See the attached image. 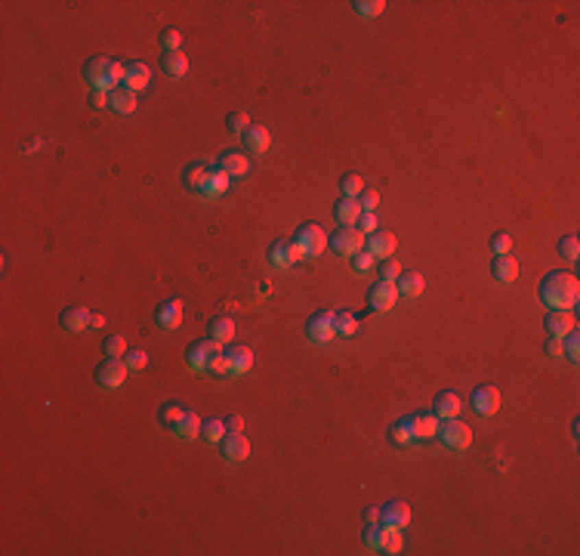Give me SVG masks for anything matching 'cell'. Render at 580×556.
Returning <instances> with one entry per match:
<instances>
[{
    "label": "cell",
    "mask_w": 580,
    "mask_h": 556,
    "mask_svg": "<svg viewBox=\"0 0 580 556\" xmlns=\"http://www.w3.org/2000/svg\"><path fill=\"white\" fill-rule=\"evenodd\" d=\"M540 300L549 309H574L580 300V281L574 272H549L540 281Z\"/></svg>",
    "instance_id": "cell-1"
},
{
    "label": "cell",
    "mask_w": 580,
    "mask_h": 556,
    "mask_svg": "<svg viewBox=\"0 0 580 556\" xmlns=\"http://www.w3.org/2000/svg\"><path fill=\"white\" fill-rule=\"evenodd\" d=\"M293 241H296V247L302 251V257H318V253L327 247V235H324V229H321L318 222H302V226L296 229Z\"/></svg>",
    "instance_id": "cell-2"
},
{
    "label": "cell",
    "mask_w": 580,
    "mask_h": 556,
    "mask_svg": "<svg viewBox=\"0 0 580 556\" xmlns=\"http://www.w3.org/2000/svg\"><path fill=\"white\" fill-rule=\"evenodd\" d=\"M306 334L312 343H330L337 337V312L333 309H321L306 321Z\"/></svg>",
    "instance_id": "cell-3"
},
{
    "label": "cell",
    "mask_w": 580,
    "mask_h": 556,
    "mask_svg": "<svg viewBox=\"0 0 580 556\" xmlns=\"http://www.w3.org/2000/svg\"><path fill=\"white\" fill-rule=\"evenodd\" d=\"M438 439H442L448 448L463 451V448L472 445V430H469L463 420H457V417H444V424H438Z\"/></svg>",
    "instance_id": "cell-4"
},
{
    "label": "cell",
    "mask_w": 580,
    "mask_h": 556,
    "mask_svg": "<svg viewBox=\"0 0 580 556\" xmlns=\"http://www.w3.org/2000/svg\"><path fill=\"white\" fill-rule=\"evenodd\" d=\"M222 343L219 340H213V337H207V340H195V343L185 349V362L191 364V368H197V371H207V364L213 362L216 356H222Z\"/></svg>",
    "instance_id": "cell-5"
},
{
    "label": "cell",
    "mask_w": 580,
    "mask_h": 556,
    "mask_svg": "<svg viewBox=\"0 0 580 556\" xmlns=\"http://www.w3.org/2000/svg\"><path fill=\"white\" fill-rule=\"evenodd\" d=\"M327 244L339 253V257H352V253L364 251V232L355 226H346V229H337L333 238H327Z\"/></svg>",
    "instance_id": "cell-6"
},
{
    "label": "cell",
    "mask_w": 580,
    "mask_h": 556,
    "mask_svg": "<svg viewBox=\"0 0 580 556\" xmlns=\"http://www.w3.org/2000/svg\"><path fill=\"white\" fill-rule=\"evenodd\" d=\"M269 259L278 269H290L293 263L302 259V251L296 247L293 238H278V241H271V247H269Z\"/></svg>",
    "instance_id": "cell-7"
},
{
    "label": "cell",
    "mask_w": 580,
    "mask_h": 556,
    "mask_svg": "<svg viewBox=\"0 0 580 556\" xmlns=\"http://www.w3.org/2000/svg\"><path fill=\"white\" fill-rule=\"evenodd\" d=\"M127 374H130V368H127V362H123V358H105V362L96 368V380L102 383L105 389L123 386Z\"/></svg>",
    "instance_id": "cell-8"
},
{
    "label": "cell",
    "mask_w": 580,
    "mask_h": 556,
    "mask_svg": "<svg viewBox=\"0 0 580 556\" xmlns=\"http://www.w3.org/2000/svg\"><path fill=\"white\" fill-rule=\"evenodd\" d=\"M472 408L481 414V417H491V414L500 411V389L494 383H481L472 393Z\"/></svg>",
    "instance_id": "cell-9"
},
{
    "label": "cell",
    "mask_w": 580,
    "mask_h": 556,
    "mask_svg": "<svg viewBox=\"0 0 580 556\" xmlns=\"http://www.w3.org/2000/svg\"><path fill=\"white\" fill-rule=\"evenodd\" d=\"M395 300H398L395 281H376L367 294V306L374 309V312H389V309L395 306Z\"/></svg>",
    "instance_id": "cell-10"
},
{
    "label": "cell",
    "mask_w": 580,
    "mask_h": 556,
    "mask_svg": "<svg viewBox=\"0 0 580 556\" xmlns=\"http://www.w3.org/2000/svg\"><path fill=\"white\" fill-rule=\"evenodd\" d=\"M154 321H158V327H164V331H176V327L182 325V300H179V297H170V300L158 303Z\"/></svg>",
    "instance_id": "cell-11"
},
{
    "label": "cell",
    "mask_w": 580,
    "mask_h": 556,
    "mask_svg": "<svg viewBox=\"0 0 580 556\" xmlns=\"http://www.w3.org/2000/svg\"><path fill=\"white\" fill-rule=\"evenodd\" d=\"M411 507H407V500H389L386 507L380 510V522L389 525V529H404V525H411Z\"/></svg>",
    "instance_id": "cell-12"
},
{
    "label": "cell",
    "mask_w": 580,
    "mask_h": 556,
    "mask_svg": "<svg viewBox=\"0 0 580 556\" xmlns=\"http://www.w3.org/2000/svg\"><path fill=\"white\" fill-rule=\"evenodd\" d=\"M543 327H546L553 337H565V334H571L574 327H577V321H574L571 309H549V315L543 318Z\"/></svg>",
    "instance_id": "cell-13"
},
{
    "label": "cell",
    "mask_w": 580,
    "mask_h": 556,
    "mask_svg": "<svg viewBox=\"0 0 580 556\" xmlns=\"http://www.w3.org/2000/svg\"><path fill=\"white\" fill-rule=\"evenodd\" d=\"M219 445H222V457L226 461H247L250 457V442H247L244 432H226Z\"/></svg>",
    "instance_id": "cell-14"
},
{
    "label": "cell",
    "mask_w": 580,
    "mask_h": 556,
    "mask_svg": "<svg viewBox=\"0 0 580 556\" xmlns=\"http://www.w3.org/2000/svg\"><path fill=\"white\" fill-rule=\"evenodd\" d=\"M395 235L386 232V229H376V232L367 235V251L374 253V259H389L395 253Z\"/></svg>",
    "instance_id": "cell-15"
},
{
    "label": "cell",
    "mask_w": 580,
    "mask_h": 556,
    "mask_svg": "<svg viewBox=\"0 0 580 556\" xmlns=\"http://www.w3.org/2000/svg\"><path fill=\"white\" fill-rule=\"evenodd\" d=\"M105 78H108V59H105V56H93V59L84 65V80L93 86V90H108Z\"/></svg>",
    "instance_id": "cell-16"
},
{
    "label": "cell",
    "mask_w": 580,
    "mask_h": 556,
    "mask_svg": "<svg viewBox=\"0 0 580 556\" xmlns=\"http://www.w3.org/2000/svg\"><path fill=\"white\" fill-rule=\"evenodd\" d=\"M491 275L497 278V281H503V284L516 281V278H518V263H516V257H512V253H494V259H491Z\"/></svg>",
    "instance_id": "cell-17"
},
{
    "label": "cell",
    "mask_w": 580,
    "mask_h": 556,
    "mask_svg": "<svg viewBox=\"0 0 580 556\" xmlns=\"http://www.w3.org/2000/svg\"><path fill=\"white\" fill-rule=\"evenodd\" d=\"M90 309L86 306H68L62 309L59 315V325L65 327V331H90Z\"/></svg>",
    "instance_id": "cell-18"
},
{
    "label": "cell",
    "mask_w": 580,
    "mask_h": 556,
    "mask_svg": "<svg viewBox=\"0 0 580 556\" xmlns=\"http://www.w3.org/2000/svg\"><path fill=\"white\" fill-rule=\"evenodd\" d=\"M226 358H228V374L238 377V374H247L253 368V349L250 346H232L226 349Z\"/></svg>",
    "instance_id": "cell-19"
},
{
    "label": "cell",
    "mask_w": 580,
    "mask_h": 556,
    "mask_svg": "<svg viewBox=\"0 0 580 556\" xmlns=\"http://www.w3.org/2000/svg\"><path fill=\"white\" fill-rule=\"evenodd\" d=\"M152 84V68L145 65V62H127V78H123V86L133 93L145 90V86Z\"/></svg>",
    "instance_id": "cell-20"
},
{
    "label": "cell",
    "mask_w": 580,
    "mask_h": 556,
    "mask_svg": "<svg viewBox=\"0 0 580 556\" xmlns=\"http://www.w3.org/2000/svg\"><path fill=\"white\" fill-rule=\"evenodd\" d=\"M136 93L133 90H127V86H114V90L108 93V108L111 111H117V115H133L136 111Z\"/></svg>",
    "instance_id": "cell-21"
},
{
    "label": "cell",
    "mask_w": 580,
    "mask_h": 556,
    "mask_svg": "<svg viewBox=\"0 0 580 556\" xmlns=\"http://www.w3.org/2000/svg\"><path fill=\"white\" fill-rule=\"evenodd\" d=\"M219 170H226L228 176H244L247 170H250V161H247V154H241L238 148H228V152L219 154Z\"/></svg>",
    "instance_id": "cell-22"
},
{
    "label": "cell",
    "mask_w": 580,
    "mask_h": 556,
    "mask_svg": "<svg viewBox=\"0 0 580 556\" xmlns=\"http://www.w3.org/2000/svg\"><path fill=\"white\" fill-rule=\"evenodd\" d=\"M438 424H442V420L435 417V411H417V414H411V426H413V436H417V439L438 436Z\"/></svg>",
    "instance_id": "cell-23"
},
{
    "label": "cell",
    "mask_w": 580,
    "mask_h": 556,
    "mask_svg": "<svg viewBox=\"0 0 580 556\" xmlns=\"http://www.w3.org/2000/svg\"><path fill=\"white\" fill-rule=\"evenodd\" d=\"M333 216H337L339 226H355L358 216H361V204H358V198H339L337 207H333Z\"/></svg>",
    "instance_id": "cell-24"
},
{
    "label": "cell",
    "mask_w": 580,
    "mask_h": 556,
    "mask_svg": "<svg viewBox=\"0 0 580 556\" xmlns=\"http://www.w3.org/2000/svg\"><path fill=\"white\" fill-rule=\"evenodd\" d=\"M460 408H463L460 395L450 393V389H444V393H438V395H435V417H438V420H444V417H457V414H460Z\"/></svg>",
    "instance_id": "cell-25"
},
{
    "label": "cell",
    "mask_w": 580,
    "mask_h": 556,
    "mask_svg": "<svg viewBox=\"0 0 580 556\" xmlns=\"http://www.w3.org/2000/svg\"><path fill=\"white\" fill-rule=\"evenodd\" d=\"M395 288H398V294H404V297H420L426 288V278L420 275V272H401V275L395 278Z\"/></svg>",
    "instance_id": "cell-26"
},
{
    "label": "cell",
    "mask_w": 580,
    "mask_h": 556,
    "mask_svg": "<svg viewBox=\"0 0 580 556\" xmlns=\"http://www.w3.org/2000/svg\"><path fill=\"white\" fill-rule=\"evenodd\" d=\"M160 68H164L167 74H173V78H182V74L189 71V56H185L182 49L164 53V56H160Z\"/></svg>",
    "instance_id": "cell-27"
},
{
    "label": "cell",
    "mask_w": 580,
    "mask_h": 556,
    "mask_svg": "<svg viewBox=\"0 0 580 556\" xmlns=\"http://www.w3.org/2000/svg\"><path fill=\"white\" fill-rule=\"evenodd\" d=\"M244 142H247L250 152H265V148L271 146V136H269V130H265L263 124H250L247 133H244Z\"/></svg>",
    "instance_id": "cell-28"
},
{
    "label": "cell",
    "mask_w": 580,
    "mask_h": 556,
    "mask_svg": "<svg viewBox=\"0 0 580 556\" xmlns=\"http://www.w3.org/2000/svg\"><path fill=\"white\" fill-rule=\"evenodd\" d=\"M207 327H210V337L219 340V343H228V340L234 337V321L228 318V315H213Z\"/></svg>",
    "instance_id": "cell-29"
},
{
    "label": "cell",
    "mask_w": 580,
    "mask_h": 556,
    "mask_svg": "<svg viewBox=\"0 0 580 556\" xmlns=\"http://www.w3.org/2000/svg\"><path fill=\"white\" fill-rule=\"evenodd\" d=\"M401 547H404V541H401V531H398V529H389V525H383L380 544H376V553H401Z\"/></svg>",
    "instance_id": "cell-30"
},
{
    "label": "cell",
    "mask_w": 580,
    "mask_h": 556,
    "mask_svg": "<svg viewBox=\"0 0 580 556\" xmlns=\"http://www.w3.org/2000/svg\"><path fill=\"white\" fill-rule=\"evenodd\" d=\"M201 426H204V420L197 417L195 411H185L182 420L176 424V430H173V432H176L179 439H195V436H201Z\"/></svg>",
    "instance_id": "cell-31"
},
{
    "label": "cell",
    "mask_w": 580,
    "mask_h": 556,
    "mask_svg": "<svg viewBox=\"0 0 580 556\" xmlns=\"http://www.w3.org/2000/svg\"><path fill=\"white\" fill-rule=\"evenodd\" d=\"M207 176H210V167L207 164H189V167H185V173H182L185 185H189V189H195V192H204Z\"/></svg>",
    "instance_id": "cell-32"
},
{
    "label": "cell",
    "mask_w": 580,
    "mask_h": 556,
    "mask_svg": "<svg viewBox=\"0 0 580 556\" xmlns=\"http://www.w3.org/2000/svg\"><path fill=\"white\" fill-rule=\"evenodd\" d=\"M389 439H392L395 445H411L413 439V426H411V417H401V420H395L392 426H389Z\"/></svg>",
    "instance_id": "cell-33"
},
{
    "label": "cell",
    "mask_w": 580,
    "mask_h": 556,
    "mask_svg": "<svg viewBox=\"0 0 580 556\" xmlns=\"http://www.w3.org/2000/svg\"><path fill=\"white\" fill-rule=\"evenodd\" d=\"M228 179H232V176H228L226 170H219V167L213 170V167H210V176H207V183H204V195H210V198L222 195V192L228 189Z\"/></svg>",
    "instance_id": "cell-34"
},
{
    "label": "cell",
    "mask_w": 580,
    "mask_h": 556,
    "mask_svg": "<svg viewBox=\"0 0 580 556\" xmlns=\"http://www.w3.org/2000/svg\"><path fill=\"white\" fill-rule=\"evenodd\" d=\"M358 331V315L349 312V309H339L337 312V334L339 337H355Z\"/></svg>",
    "instance_id": "cell-35"
},
{
    "label": "cell",
    "mask_w": 580,
    "mask_h": 556,
    "mask_svg": "<svg viewBox=\"0 0 580 556\" xmlns=\"http://www.w3.org/2000/svg\"><path fill=\"white\" fill-rule=\"evenodd\" d=\"M226 432H228V426H226V420H219V417L204 420V426H201V436L207 439V442H222Z\"/></svg>",
    "instance_id": "cell-36"
},
{
    "label": "cell",
    "mask_w": 580,
    "mask_h": 556,
    "mask_svg": "<svg viewBox=\"0 0 580 556\" xmlns=\"http://www.w3.org/2000/svg\"><path fill=\"white\" fill-rule=\"evenodd\" d=\"M182 414H185V408H182V405H176V402H167V405H160L158 417H160V424H164V426L176 430V424L182 420Z\"/></svg>",
    "instance_id": "cell-37"
},
{
    "label": "cell",
    "mask_w": 580,
    "mask_h": 556,
    "mask_svg": "<svg viewBox=\"0 0 580 556\" xmlns=\"http://www.w3.org/2000/svg\"><path fill=\"white\" fill-rule=\"evenodd\" d=\"M102 352L108 358H123L127 356V340H123L121 334H108V337L102 340Z\"/></svg>",
    "instance_id": "cell-38"
},
{
    "label": "cell",
    "mask_w": 580,
    "mask_h": 556,
    "mask_svg": "<svg viewBox=\"0 0 580 556\" xmlns=\"http://www.w3.org/2000/svg\"><path fill=\"white\" fill-rule=\"evenodd\" d=\"M339 189H343V198H358L364 192V176H358V173H346V176L339 179Z\"/></svg>",
    "instance_id": "cell-39"
},
{
    "label": "cell",
    "mask_w": 580,
    "mask_h": 556,
    "mask_svg": "<svg viewBox=\"0 0 580 556\" xmlns=\"http://www.w3.org/2000/svg\"><path fill=\"white\" fill-rule=\"evenodd\" d=\"M352 6H355L358 16H367L370 19V16H380V12L386 10V0H355Z\"/></svg>",
    "instance_id": "cell-40"
},
{
    "label": "cell",
    "mask_w": 580,
    "mask_h": 556,
    "mask_svg": "<svg viewBox=\"0 0 580 556\" xmlns=\"http://www.w3.org/2000/svg\"><path fill=\"white\" fill-rule=\"evenodd\" d=\"M559 253L565 259H577L580 257V241L577 235H565V238H559Z\"/></svg>",
    "instance_id": "cell-41"
},
{
    "label": "cell",
    "mask_w": 580,
    "mask_h": 556,
    "mask_svg": "<svg viewBox=\"0 0 580 556\" xmlns=\"http://www.w3.org/2000/svg\"><path fill=\"white\" fill-rule=\"evenodd\" d=\"M565 356H568V362H580V334H577V327H574L571 334H565Z\"/></svg>",
    "instance_id": "cell-42"
},
{
    "label": "cell",
    "mask_w": 580,
    "mask_h": 556,
    "mask_svg": "<svg viewBox=\"0 0 580 556\" xmlns=\"http://www.w3.org/2000/svg\"><path fill=\"white\" fill-rule=\"evenodd\" d=\"M226 127L232 130V133H247V127H250V117H247V111H232V115L226 117Z\"/></svg>",
    "instance_id": "cell-43"
},
{
    "label": "cell",
    "mask_w": 580,
    "mask_h": 556,
    "mask_svg": "<svg viewBox=\"0 0 580 556\" xmlns=\"http://www.w3.org/2000/svg\"><path fill=\"white\" fill-rule=\"evenodd\" d=\"M352 272H358V275H364V272H370V266H374V253L370 251H358V253H352Z\"/></svg>",
    "instance_id": "cell-44"
},
{
    "label": "cell",
    "mask_w": 580,
    "mask_h": 556,
    "mask_svg": "<svg viewBox=\"0 0 580 556\" xmlns=\"http://www.w3.org/2000/svg\"><path fill=\"white\" fill-rule=\"evenodd\" d=\"M380 531H383V522H364L361 537H364V544H367L374 553H376V544H380Z\"/></svg>",
    "instance_id": "cell-45"
},
{
    "label": "cell",
    "mask_w": 580,
    "mask_h": 556,
    "mask_svg": "<svg viewBox=\"0 0 580 556\" xmlns=\"http://www.w3.org/2000/svg\"><path fill=\"white\" fill-rule=\"evenodd\" d=\"M123 362H127V368H130V371H142V368L148 364V352H145V349H127Z\"/></svg>",
    "instance_id": "cell-46"
},
{
    "label": "cell",
    "mask_w": 580,
    "mask_h": 556,
    "mask_svg": "<svg viewBox=\"0 0 580 556\" xmlns=\"http://www.w3.org/2000/svg\"><path fill=\"white\" fill-rule=\"evenodd\" d=\"M401 275V266H398V259H383L380 263V281H395V278Z\"/></svg>",
    "instance_id": "cell-47"
},
{
    "label": "cell",
    "mask_w": 580,
    "mask_h": 556,
    "mask_svg": "<svg viewBox=\"0 0 580 556\" xmlns=\"http://www.w3.org/2000/svg\"><path fill=\"white\" fill-rule=\"evenodd\" d=\"M491 253H512V238L506 232L491 235Z\"/></svg>",
    "instance_id": "cell-48"
},
{
    "label": "cell",
    "mask_w": 580,
    "mask_h": 556,
    "mask_svg": "<svg viewBox=\"0 0 580 556\" xmlns=\"http://www.w3.org/2000/svg\"><path fill=\"white\" fill-rule=\"evenodd\" d=\"M179 43H182V34H179L176 28H167L164 34H160V47H164V53H173V49H179Z\"/></svg>",
    "instance_id": "cell-49"
},
{
    "label": "cell",
    "mask_w": 580,
    "mask_h": 556,
    "mask_svg": "<svg viewBox=\"0 0 580 556\" xmlns=\"http://www.w3.org/2000/svg\"><path fill=\"white\" fill-rule=\"evenodd\" d=\"M355 226L361 229L364 235H370V232H376V229H380V222H376L374 210H361V216H358V222H355Z\"/></svg>",
    "instance_id": "cell-50"
},
{
    "label": "cell",
    "mask_w": 580,
    "mask_h": 556,
    "mask_svg": "<svg viewBox=\"0 0 580 556\" xmlns=\"http://www.w3.org/2000/svg\"><path fill=\"white\" fill-rule=\"evenodd\" d=\"M358 204H361V210H374L376 204H380V192H376V189H364L361 195H358Z\"/></svg>",
    "instance_id": "cell-51"
},
{
    "label": "cell",
    "mask_w": 580,
    "mask_h": 556,
    "mask_svg": "<svg viewBox=\"0 0 580 556\" xmlns=\"http://www.w3.org/2000/svg\"><path fill=\"white\" fill-rule=\"evenodd\" d=\"M543 349H546L549 356H565V340H561V337H553V334H549L546 343H543Z\"/></svg>",
    "instance_id": "cell-52"
},
{
    "label": "cell",
    "mask_w": 580,
    "mask_h": 556,
    "mask_svg": "<svg viewBox=\"0 0 580 556\" xmlns=\"http://www.w3.org/2000/svg\"><path fill=\"white\" fill-rule=\"evenodd\" d=\"M207 371H210V374H216V377L228 374V358H226V352H222V356H216L213 362L207 364Z\"/></svg>",
    "instance_id": "cell-53"
},
{
    "label": "cell",
    "mask_w": 580,
    "mask_h": 556,
    "mask_svg": "<svg viewBox=\"0 0 580 556\" xmlns=\"http://www.w3.org/2000/svg\"><path fill=\"white\" fill-rule=\"evenodd\" d=\"M90 105L93 108H105L108 105V90H90Z\"/></svg>",
    "instance_id": "cell-54"
},
{
    "label": "cell",
    "mask_w": 580,
    "mask_h": 556,
    "mask_svg": "<svg viewBox=\"0 0 580 556\" xmlns=\"http://www.w3.org/2000/svg\"><path fill=\"white\" fill-rule=\"evenodd\" d=\"M226 426H228V432H244V417H241V414H228Z\"/></svg>",
    "instance_id": "cell-55"
},
{
    "label": "cell",
    "mask_w": 580,
    "mask_h": 556,
    "mask_svg": "<svg viewBox=\"0 0 580 556\" xmlns=\"http://www.w3.org/2000/svg\"><path fill=\"white\" fill-rule=\"evenodd\" d=\"M361 519L364 522H380V507H364Z\"/></svg>",
    "instance_id": "cell-56"
},
{
    "label": "cell",
    "mask_w": 580,
    "mask_h": 556,
    "mask_svg": "<svg viewBox=\"0 0 580 556\" xmlns=\"http://www.w3.org/2000/svg\"><path fill=\"white\" fill-rule=\"evenodd\" d=\"M105 327V315L102 312H93L90 315V331H102Z\"/></svg>",
    "instance_id": "cell-57"
}]
</instances>
